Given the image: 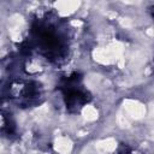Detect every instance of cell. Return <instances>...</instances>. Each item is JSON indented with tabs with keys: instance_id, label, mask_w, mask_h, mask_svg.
Masks as SVG:
<instances>
[{
	"instance_id": "3",
	"label": "cell",
	"mask_w": 154,
	"mask_h": 154,
	"mask_svg": "<svg viewBox=\"0 0 154 154\" xmlns=\"http://www.w3.org/2000/svg\"><path fill=\"white\" fill-rule=\"evenodd\" d=\"M149 13H150V17L154 19V6H150L149 7Z\"/></svg>"
},
{
	"instance_id": "4",
	"label": "cell",
	"mask_w": 154,
	"mask_h": 154,
	"mask_svg": "<svg viewBox=\"0 0 154 154\" xmlns=\"http://www.w3.org/2000/svg\"><path fill=\"white\" fill-rule=\"evenodd\" d=\"M153 65H154V61H153Z\"/></svg>"
},
{
	"instance_id": "1",
	"label": "cell",
	"mask_w": 154,
	"mask_h": 154,
	"mask_svg": "<svg viewBox=\"0 0 154 154\" xmlns=\"http://www.w3.org/2000/svg\"><path fill=\"white\" fill-rule=\"evenodd\" d=\"M81 81H82V76L77 72H73L69 77L64 78L59 84V89L63 91L64 95L66 108L70 112H78L91 99L88 91L78 87Z\"/></svg>"
},
{
	"instance_id": "2",
	"label": "cell",
	"mask_w": 154,
	"mask_h": 154,
	"mask_svg": "<svg viewBox=\"0 0 154 154\" xmlns=\"http://www.w3.org/2000/svg\"><path fill=\"white\" fill-rule=\"evenodd\" d=\"M117 154H131V148L128 144H120L117 150Z\"/></svg>"
}]
</instances>
